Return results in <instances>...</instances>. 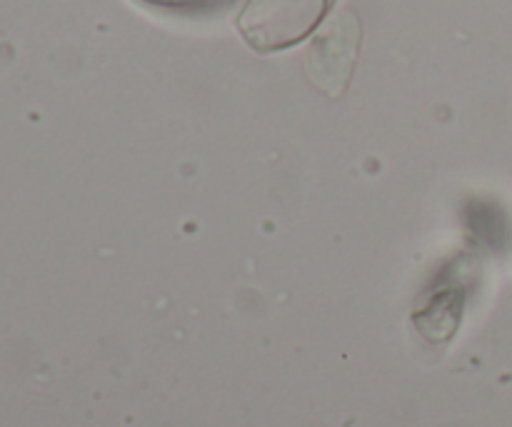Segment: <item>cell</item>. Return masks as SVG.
I'll list each match as a JSON object with an SVG mask.
<instances>
[{"mask_svg":"<svg viewBox=\"0 0 512 427\" xmlns=\"http://www.w3.org/2000/svg\"><path fill=\"white\" fill-rule=\"evenodd\" d=\"M330 0H250L238 25L258 50L288 48L315 28Z\"/></svg>","mask_w":512,"mask_h":427,"instance_id":"obj_1","label":"cell"},{"mask_svg":"<svg viewBox=\"0 0 512 427\" xmlns=\"http://www.w3.org/2000/svg\"><path fill=\"white\" fill-rule=\"evenodd\" d=\"M355 45H358V23L353 15H340L315 38L310 50V73L315 83L330 93H340L350 78Z\"/></svg>","mask_w":512,"mask_h":427,"instance_id":"obj_2","label":"cell"},{"mask_svg":"<svg viewBox=\"0 0 512 427\" xmlns=\"http://www.w3.org/2000/svg\"><path fill=\"white\" fill-rule=\"evenodd\" d=\"M143 3L168 10H215L230 5L233 0H143Z\"/></svg>","mask_w":512,"mask_h":427,"instance_id":"obj_3","label":"cell"}]
</instances>
